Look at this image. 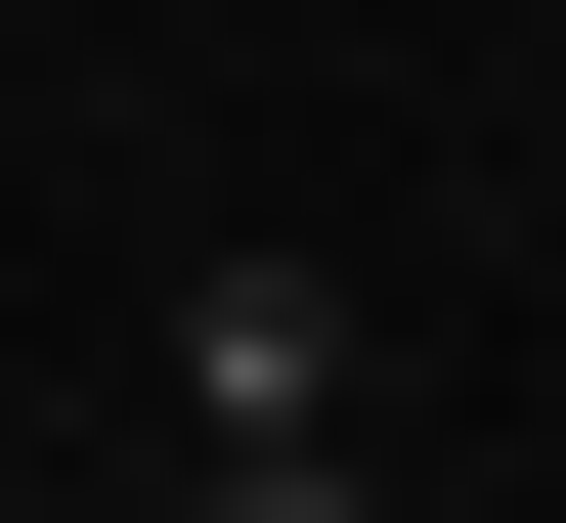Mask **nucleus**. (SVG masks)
I'll return each mask as SVG.
<instances>
[{"label":"nucleus","mask_w":566,"mask_h":523,"mask_svg":"<svg viewBox=\"0 0 566 523\" xmlns=\"http://www.w3.org/2000/svg\"><path fill=\"white\" fill-rule=\"evenodd\" d=\"M132 437L305 523V480H349V437H392V393H349V262H175V393H132Z\"/></svg>","instance_id":"f257e3e1"}]
</instances>
